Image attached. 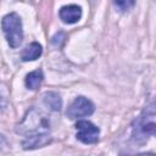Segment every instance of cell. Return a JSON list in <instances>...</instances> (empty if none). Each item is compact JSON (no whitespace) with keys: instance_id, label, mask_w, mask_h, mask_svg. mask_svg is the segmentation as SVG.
I'll use <instances>...</instances> for the list:
<instances>
[{"instance_id":"obj_1","label":"cell","mask_w":156,"mask_h":156,"mask_svg":"<svg viewBox=\"0 0 156 156\" xmlns=\"http://www.w3.org/2000/svg\"><path fill=\"white\" fill-rule=\"evenodd\" d=\"M16 132L24 136L23 149H35L46 145L50 140V122L39 110L32 107L17 124Z\"/></svg>"},{"instance_id":"obj_2","label":"cell","mask_w":156,"mask_h":156,"mask_svg":"<svg viewBox=\"0 0 156 156\" xmlns=\"http://www.w3.org/2000/svg\"><path fill=\"white\" fill-rule=\"evenodd\" d=\"M155 105L151 102L149 106H146L139 117L133 122L132 126V138L135 143L143 144L145 143L151 135L155 134Z\"/></svg>"},{"instance_id":"obj_3","label":"cell","mask_w":156,"mask_h":156,"mask_svg":"<svg viewBox=\"0 0 156 156\" xmlns=\"http://www.w3.org/2000/svg\"><path fill=\"white\" fill-rule=\"evenodd\" d=\"M1 27L9 45L12 49L18 48L23 40V29H22L21 17L16 12L7 13L6 16H4L1 21Z\"/></svg>"},{"instance_id":"obj_4","label":"cell","mask_w":156,"mask_h":156,"mask_svg":"<svg viewBox=\"0 0 156 156\" xmlns=\"http://www.w3.org/2000/svg\"><path fill=\"white\" fill-rule=\"evenodd\" d=\"M94 110H95V106L89 99L84 96H78L72 101L66 113L69 118L76 119V118L90 116L94 112Z\"/></svg>"},{"instance_id":"obj_5","label":"cell","mask_w":156,"mask_h":156,"mask_svg":"<svg viewBox=\"0 0 156 156\" xmlns=\"http://www.w3.org/2000/svg\"><path fill=\"white\" fill-rule=\"evenodd\" d=\"M77 139L84 144H96L100 129L89 121H78L76 124Z\"/></svg>"},{"instance_id":"obj_6","label":"cell","mask_w":156,"mask_h":156,"mask_svg":"<svg viewBox=\"0 0 156 156\" xmlns=\"http://www.w3.org/2000/svg\"><path fill=\"white\" fill-rule=\"evenodd\" d=\"M58 15H60V18L65 23L72 24V23H76V22H78L80 20L82 9L78 5H66V6L61 7Z\"/></svg>"},{"instance_id":"obj_7","label":"cell","mask_w":156,"mask_h":156,"mask_svg":"<svg viewBox=\"0 0 156 156\" xmlns=\"http://www.w3.org/2000/svg\"><path fill=\"white\" fill-rule=\"evenodd\" d=\"M41 52H43L41 45L39 43L34 41L23 49V51L21 54V58H22V61H34L41 55Z\"/></svg>"},{"instance_id":"obj_8","label":"cell","mask_w":156,"mask_h":156,"mask_svg":"<svg viewBox=\"0 0 156 156\" xmlns=\"http://www.w3.org/2000/svg\"><path fill=\"white\" fill-rule=\"evenodd\" d=\"M44 79V74H43V71L41 69H35V71H32L30 73H28L26 76V87L30 90H35L39 88V85L41 84Z\"/></svg>"},{"instance_id":"obj_9","label":"cell","mask_w":156,"mask_h":156,"mask_svg":"<svg viewBox=\"0 0 156 156\" xmlns=\"http://www.w3.org/2000/svg\"><path fill=\"white\" fill-rule=\"evenodd\" d=\"M43 100H44V104L51 111H60L61 110L62 101H61V98H60V95L57 93H55V91H46L43 95Z\"/></svg>"},{"instance_id":"obj_10","label":"cell","mask_w":156,"mask_h":156,"mask_svg":"<svg viewBox=\"0 0 156 156\" xmlns=\"http://www.w3.org/2000/svg\"><path fill=\"white\" fill-rule=\"evenodd\" d=\"M134 4H135V0H115L116 7L122 12L129 11L134 6Z\"/></svg>"},{"instance_id":"obj_11","label":"cell","mask_w":156,"mask_h":156,"mask_svg":"<svg viewBox=\"0 0 156 156\" xmlns=\"http://www.w3.org/2000/svg\"><path fill=\"white\" fill-rule=\"evenodd\" d=\"M7 106V90L4 84L0 83V110H4Z\"/></svg>"}]
</instances>
